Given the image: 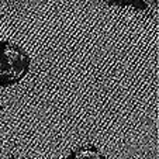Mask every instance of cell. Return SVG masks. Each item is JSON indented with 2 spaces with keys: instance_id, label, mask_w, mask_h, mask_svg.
<instances>
[{
  "instance_id": "2",
  "label": "cell",
  "mask_w": 159,
  "mask_h": 159,
  "mask_svg": "<svg viewBox=\"0 0 159 159\" xmlns=\"http://www.w3.org/2000/svg\"><path fill=\"white\" fill-rule=\"evenodd\" d=\"M65 159H106V156L94 145H83L75 148Z\"/></svg>"
},
{
  "instance_id": "1",
  "label": "cell",
  "mask_w": 159,
  "mask_h": 159,
  "mask_svg": "<svg viewBox=\"0 0 159 159\" xmlns=\"http://www.w3.org/2000/svg\"><path fill=\"white\" fill-rule=\"evenodd\" d=\"M31 58L20 45L9 41L0 42V87L21 82L30 70Z\"/></svg>"
}]
</instances>
